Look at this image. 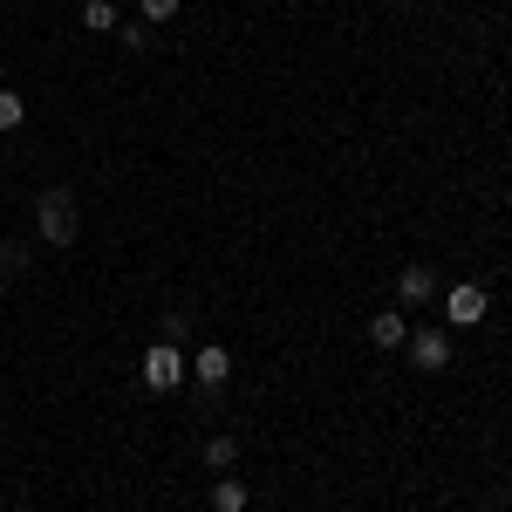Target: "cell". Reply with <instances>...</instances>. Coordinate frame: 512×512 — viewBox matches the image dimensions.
<instances>
[{"label": "cell", "instance_id": "6da1fadb", "mask_svg": "<svg viewBox=\"0 0 512 512\" xmlns=\"http://www.w3.org/2000/svg\"><path fill=\"white\" fill-rule=\"evenodd\" d=\"M137 376H144V390L171 396V390H185V383H192V355L178 349V342H151L144 362H137Z\"/></svg>", "mask_w": 512, "mask_h": 512}, {"label": "cell", "instance_id": "ba28073f", "mask_svg": "<svg viewBox=\"0 0 512 512\" xmlns=\"http://www.w3.org/2000/svg\"><path fill=\"white\" fill-rule=\"evenodd\" d=\"M212 512H246V485H239L233 472L212 478Z\"/></svg>", "mask_w": 512, "mask_h": 512}, {"label": "cell", "instance_id": "4fadbf2b", "mask_svg": "<svg viewBox=\"0 0 512 512\" xmlns=\"http://www.w3.org/2000/svg\"><path fill=\"white\" fill-rule=\"evenodd\" d=\"M0 274H28V246H21V239L0 246Z\"/></svg>", "mask_w": 512, "mask_h": 512}, {"label": "cell", "instance_id": "5bb4252c", "mask_svg": "<svg viewBox=\"0 0 512 512\" xmlns=\"http://www.w3.org/2000/svg\"><path fill=\"white\" fill-rule=\"evenodd\" d=\"M178 7H185V0H144V14H137V21H151V28H158V21L178 14Z\"/></svg>", "mask_w": 512, "mask_h": 512}, {"label": "cell", "instance_id": "277c9868", "mask_svg": "<svg viewBox=\"0 0 512 512\" xmlns=\"http://www.w3.org/2000/svg\"><path fill=\"white\" fill-rule=\"evenodd\" d=\"M403 355L417 362V369H451V335L444 328H410V342H403Z\"/></svg>", "mask_w": 512, "mask_h": 512}, {"label": "cell", "instance_id": "7c38bea8", "mask_svg": "<svg viewBox=\"0 0 512 512\" xmlns=\"http://www.w3.org/2000/svg\"><path fill=\"white\" fill-rule=\"evenodd\" d=\"M21 123H28V103L14 89H0V130H21Z\"/></svg>", "mask_w": 512, "mask_h": 512}, {"label": "cell", "instance_id": "7a4b0ae2", "mask_svg": "<svg viewBox=\"0 0 512 512\" xmlns=\"http://www.w3.org/2000/svg\"><path fill=\"white\" fill-rule=\"evenodd\" d=\"M76 192H69V185H55V192H41L35 198V233L48 239V246H69V239H76Z\"/></svg>", "mask_w": 512, "mask_h": 512}, {"label": "cell", "instance_id": "9a60e30c", "mask_svg": "<svg viewBox=\"0 0 512 512\" xmlns=\"http://www.w3.org/2000/svg\"><path fill=\"white\" fill-rule=\"evenodd\" d=\"M185 328H192V315H164V342H178V349H185Z\"/></svg>", "mask_w": 512, "mask_h": 512}, {"label": "cell", "instance_id": "3957f363", "mask_svg": "<svg viewBox=\"0 0 512 512\" xmlns=\"http://www.w3.org/2000/svg\"><path fill=\"white\" fill-rule=\"evenodd\" d=\"M485 315H492V294H485L478 280H458V287L444 294V321H451V328H478Z\"/></svg>", "mask_w": 512, "mask_h": 512}, {"label": "cell", "instance_id": "5b68a950", "mask_svg": "<svg viewBox=\"0 0 512 512\" xmlns=\"http://www.w3.org/2000/svg\"><path fill=\"white\" fill-rule=\"evenodd\" d=\"M396 301H403V308H431L437 301V274L424 267V260H410V267L396 274Z\"/></svg>", "mask_w": 512, "mask_h": 512}, {"label": "cell", "instance_id": "52a82bcc", "mask_svg": "<svg viewBox=\"0 0 512 512\" xmlns=\"http://www.w3.org/2000/svg\"><path fill=\"white\" fill-rule=\"evenodd\" d=\"M369 342H376V349H403V342H410V321L396 315V308L369 315Z\"/></svg>", "mask_w": 512, "mask_h": 512}, {"label": "cell", "instance_id": "30bf717a", "mask_svg": "<svg viewBox=\"0 0 512 512\" xmlns=\"http://www.w3.org/2000/svg\"><path fill=\"white\" fill-rule=\"evenodd\" d=\"M117 41L130 48V55H151V48H158V28H151V21H123Z\"/></svg>", "mask_w": 512, "mask_h": 512}, {"label": "cell", "instance_id": "8992f818", "mask_svg": "<svg viewBox=\"0 0 512 512\" xmlns=\"http://www.w3.org/2000/svg\"><path fill=\"white\" fill-rule=\"evenodd\" d=\"M226 376H233V355L219 349V342H205V349L192 355V383L198 390H226Z\"/></svg>", "mask_w": 512, "mask_h": 512}, {"label": "cell", "instance_id": "9c48e42d", "mask_svg": "<svg viewBox=\"0 0 512 512\" xmlns=\"http://www.w3.org/2000/svg\"><path fill=\"white\" fill-rule=\"evenodd\" d=\"M205 465H212V478H219V472H233V465H239V437H226V431H219V437H205Z\"/></svg>", "mask_w": 512, "mask_h": 512}, {"label": "cell", "instance_id": "8fae6325", "mask_svg": "<svg viewBox=\"0 0 512 512\" xmlns=\"http://www.w3.org/2000/svg\"><path fill=\"white\" fill-rule=\"evenodd\" d=\"M82 28H96V35H110V28H123L117 0H89V7H82Z\"/></svg>", "mask_w": 512, "mask_h": 512}]
</instances>
